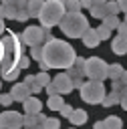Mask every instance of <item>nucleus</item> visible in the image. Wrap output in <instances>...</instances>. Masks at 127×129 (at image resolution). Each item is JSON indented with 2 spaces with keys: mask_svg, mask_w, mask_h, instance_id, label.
Returning <instances> with one entry per match:
<instances>
[{
  "mask_svg": "<svg viewBox=\"0 0 127 129\" xmlns=\"http://www.w3.org/2000/svg\"><path fill=\"white\" fill-rule=\"evenodd\" d=\"M42 62L48 67V69H71L77 54H75V48L65 42V40H58V38H48L44 44H42Z\"/></svg>",
  "mask_w": 127,
  "mask_h": 129,
  "instance_id": "1",
  "label": "nucleus"
},
{
  "mask_svg": "<svg viewBox=\"0 0 127 129\" xmlns=\"http://www.w3.org/2000/svg\"><path fill=\"white\" fill-rule=\"evenodd\" d=\"M2 50H4V56H2V75L10 73L12 69H18V58L22 56L20 52V38L16 32H8L4 38H2Z\"/></svg>",
  "mask_w": 127,
  "mask_h": 129,
  "instance_id": "2",
  "label": "nucleus"
},
{
  "mask_svg": "<svg viewBox=\"0 0 127 129\" xmlns=\"http://www.w3.org/2000/svg\"><path fill=\"white\" fill-rule=\"evenodd\" d=\"M60 30L71 38H83V34L89 30V20L83 12H67L60 20Z\"/></svg>",
  "mask_w": 127,
  "mask_h": 129,
  "instance_id": "3",
  "label": "nucleus"
},
{
  "mask_svg": "<svg viewBox=\"0 0 127 129\" xmlns=\"http://www.w3.org/2000/svg\"><path fill=\"white\" fill-rule=\"evenodd\" d=\"M67 14L65 10V4L62 2H56V0H50V2H42V8H40V14H38V20L42 24V28H52L56 24H60L62 16Z\"/></svg>",
  "mask_w": 127,
  "mask_h": 129,
  "instance_id": "4",
  "label": "nucleus"
},
{
  "mask_svg": "<svg viewBox=\"0 0 127 129\" xmlns=\"http://www.w3.org/2000/svg\"><path fill=\"white\" fill-rule=\"evenodd\" d=\"M81 99L85 103H91V105L103 103V99H105V85L99 83V81H85L83 87H81Z\"/></svg>",
  "mask_w": 127,
  "mask_h": 129,
  "instance_id": "5",
  "label": "nucleus"
},
{
  "mask_svg": "<svg viewBox=\"0 0 127 129\" xmlns=\"http://www.w3.org/2000/svg\"><path fill=\"white\" fill-rule=\"evenodd\" d=\"M107 71H109V64L99 58V56H91V58H85V77H89V81H103L107 79Z\"/></svg>",
  "mask_w": 127,
  "mask_h": 129,
  "instance_id": "6",
  "label": "nucleus"
},
{
  "mask_svg": "<svg viewBox=\"0 0 127 129\" xmlns=\"http://www.w3.org/2000/svg\"><path fill=\"white\" fill-rule=\"evenodd\" d=\"M48 38H52V36H50V32L46 28H42V26H26V30L20 36V42H24L28 46H40Z\"/></svg>",
  "mask_w": 127,
  "mask_h": 129,
  "instance_id": "7",
  "label": "nucleus"
},
{
  "mask_svg": "<svg viewBox=\"0 0 127 129\" xmlns=\"http://www.w3.org/2000/svg\"><path fill=\"white\" fill-rule=\"evenodd\" d=\"M67 75H69V79L73 81V87L75 89H81L83 87V77H85V58L83 56H77L75 58V62H73V67L67 71Z\"/></svg>",
  "mask_w": 127,
  "mask_h": 129,
  "instance_id": "8",
  "label": "nucleus"
},
{
  "mask_svg": "<svg viewBox=\"0 0 127 129\" xmlns=\"http://www.w3.org/2000/svg\"><path fill=\"white\" fill-rule=\"evenodd\" d=\"M22 119H24V115H20L18 111H4V113H0V127L2 129H20V127H24Z\"/></svg>",
  "mask_w": 127,
  "mask_h": 129,
  "instance_id": "9",
  "label": "nucleus"
},
{
  "mask_svg": "<svg viewBox=\"0 0 127 129\" xmlns=\"http://www.w3.org/2000/svg\"><path fill=\"white\" fill-rule=\"evenodd\" d=\"M50 83L54 85V89H56V93H58V95H67V93H71V91L75 89V87H73V81L69 79V75H67V73H58Z\"/></svg>",
  "mask_w": 127,
  "mask_h": 129,
  "instance_id": "10",
  "label": "nucleus"
},
{
  "mask_svg": "<svg viewBox=\"0 0 127 129\" xmlns=\"http://www.w3.org/2000/svg\"><path fill=\"white\" fill-rule=\"evenodd\" d=\"M22 107H24V113H26V115H38V113L42 111V101L36 99L34 95H30V97L22 103Z\"/></svg>",
  "mask_w": 127,
  "mask_h": 129,
  "instance_id": "11",
  "label": "nucleus"
},
{
  "mask_svg": "<svg viewBox=\"0 0 127 129\" xmlns=\"http://www.w3.org/2000/svg\"><path fill=\"white\" fill-rule=\"evenodd\" d=\"M10 95H12L14 101H22V103H24L32 93H30V89H28L24 83H16V85L12 87V91H10Z\"/></svg>",
  "mask_w": 127,
  "mask_h": 129,
  "instance_id": "12",
  "label": "nucleus"
},
{
  "mask_svg": "<svg viewBox=\"0 0 127 129\" xmlns=\"http://www.w3.org/2000/svg\"><path fill=\"white\" fill-rule=\"evenodd\" d=\"M89 10H91V16L93 18H101V20L109 14L107 12V2H91V8Z\"/></svg>",
  "mask_w": 127,
  "mask_h": 129,
  "instance_id": "13",
  "label": "nucleus"
},
{
  "mask_svg": "<svg viewBox=\"0 0 127 129\" xmlns=\"http://www.w3.org/2000/svg\"><path fill=\"white\" fill-rule=\"evenodd\" d=\"M83 42H85V46H89V48H95L101 40H99V34H97V28H89L85 34H83Z\"/></svg>",
  "mask_w": 127,
  "mask_h": 129,
  "instance_id": "14",
  "label": "nucleus"
},
{
  "mask_svg": "<svg viewBox=\"0 0 127 129\" xmlns=\"http://www.w3.org/2000/svg\"><path fill=\"white\" fill-rule=\"evenodd\" d=\"M111 50L115 54H127V38L123 36H115L111 42Z\"/></svg>",
  "mask_w": 127,
  "mask_h": 129,
  "instance_id": "15",
  "label": "nucleus"
},
{
  "mask_svg": "<svg viewBox=\"0 0 127 129\" xmlns=\"http://www.w3.org/2000/svg\"><path fill=\"white\" fill-rule=\"evenodd\" d=\"M69 121H71L75 127H77V125H83V123H87V111H85V109H75V111L71 113Z\"/></svg>",
  "mask_w": 127,
  "mask_h": 129,
  "instance_id": "16",
  "label": "nucleus"
},
{
  "mask_svg": "<svg viewBox=\"0 0 127 129\" xmlns=\"http://www.w3.org/2000/svg\"><path fill=\"white\" fill-rule=\"evenodd\" d=\"M26 18H30L28 16V2H16V18L14 20L24 22Z\"/></svg>",
  "mask_w": 127,
  "mask_h": 129,
  "instance_id": "17",
  "label": "nucleus"
},
{
  "mask_svg": "<svg viewBox=\"0 0 127 129\" xmlns=\"http://www.w3.org/2000/svg\"><path fill=\"white\" fill-rule=\"evenodd\" d=\"M46 105H48V109H50V111H60V109H62V105H65V99H62L60 95H52V97H48Z\"/></svg>",
  "mask_w": 127,
  "mask_h": 129,
  "instance_id": "18",
  "label": "nucleus"
},
{
  "mask_svg": "<svg viewBox=\"0 0 127 129\" xmlns=\"http://www.w3.org/2000/svg\"><path fill=\"white\" fill-rule=\"evenodd\" d=\"M103 123H105V129H123V121L117 115H109Z\"/></svg>",
  "mask_w": 127,
  "mask_h": 129,
  "instance_id": "19",
  "label": "nucleus"
},
{
  "mask_svg": "<svg viewBox=\"0 0 127 129\" xmlns=\"http://www.w3.org/2000/svg\"><path fill=\"white\" fill-rule=\"evenodd\" d=\"M121 75H123V67H121L119 62H113V64H109L107 77H109L111 81H117V79H121Z\"/></svg>",
  "mask_w": 127,
  "mask_h": 129,
  "instance_id": "20",
  "label": "nucleus"
},
{
  "mask_svg": "<svg viewBox=\"0 0 127 129\" xmlns=\"http://www.w3.org/2000/svg\"><path fill=\"white\" fill-rule=\"evenodd\" d=\"M40 8H42V2H38V0H32V2H28V16H30V18H38V14H40Z\"/></svg>",
  "mask_w": 127,
  "mask_h": 129,
  "instance_id": "21",
  "label": "nucleus"
},
{
  "mask_svg": "<svg viewBox=\"0 0 127 129\" xmlns=\"http://www.w3.org/2000/svg\"><path fill=\"white\" fill-rule=\"evenodd\" d=\"M50 81H52V79L48 77V73H42V71H40L38 75H34V83H36V85H38L40 89H44V87H46V85H48Z\"/></svg>",
  "mask_w": 127,
  "mask_h": 129,
  "instance_id": "22",
  "label": "nucleus"
},
{
  "mask_svg": "<svg viewBox=\"0 0 127 129\" xmlns=\"http://www.w3.org/2000/svg\"><path fill=\"white\" fill-rule=\"evenodd\" d=\"M103 105L105 107H113V105H119V93H115V91H111L105 99H103Z\"/></svg>",
  "mask_w": 127,
  "mask_h": 129,
  "instance_id": "23",
  "label": "nucleus"
},
{
  "mask_svg": "<svg viewBox=\"0 0 127 129\" xmlns=\"http://www.w3.org/2000/svg\"><path fill=\"white\" fill-rule=\"evenodd\" d=\"M119 22H121V20H119L117 16H111V14H107V16L103 18V24H105V26H107L109 30H113V28H117V26H119Z\"/></svg>",
  "mask_w": 127,
  "mask_h": 129,
  "instance_id": "24",
  "label": "nucleus"
},
{
  "mask_svg": "<svg viewBox=\"0 0 127 129\" xmlns=\"http://www.w3.org/2000/svg\"><path fill=\"white\" fill-rule=\"evenodd\" d=\"M22 123H24V127H40L38 125V115H24Z\"/></svg>",
  "mask_w": 127,
  "mask_h": 129,
  "instance_id": "25",
  "label": "nucleus"
},
{
  "mask_svg": "<svg viewBox=\"0 0 127 129\" xmlns=\"http://www.w3.org/2000/svg\"><path fill=\"white\" fill-rule=\"evenodd\" d=\"M65 4V10L67 12H81V2H77V0H71V2H62Z\"/></svg>",
  "mask_w": 127,
  "mask_h": 129,
  "instance_id": "26",
  "label": "nucleus"
},
{
  "mask_svg": "<svg viewBox=\"0 0 127 129\" xmlns=\"http://www.w3.org/2000/svg\"><path fill=\"white\" fill-rule=\"evenodd\" d=\"M58 127H60V121L56 117H46V121L42 125V129H58Z\"/></svg>",
  "mask_w": 127,
  "mask_h": 129,
  "instance_id": "27",
  "label": "nucleus"
},
{
  "mask_svg": "<svg viewBox=\"0 0 127 129\" xmlns=\"http://www.w3.org/2000/svg\"><path fill=\"white\" fill-rule=\"evenodd\" d=\"M97 34H99V40H107V38L111 36V30H109L105 24H101V26L97 28Z\"/></svg>",
  "mask_w": 127,
  "mask_h": 129,
  "instance_id": "28",
  "label": "nucleus"
},
{
  "mask_svg": "<svg viewBox=\"0 0 127 129\" xmlns=\"http://www.w3.org/2000/svg\"><path fill=\"white\" fill-rule=\"evenodd\" d=\"M119 105L127 111V87H123V89L119 91Z\"/></svg>",
  "mask_w": 127,
  "mask_h": 129,
  "instance_id": "29",
  "label": "nucleus"
},
{
  "mask_svg": "<svg viewBox=\"0 0 127 129\" xmlns=\"http://www.w3.org/2000/svg\"><path fill=\"white\" fill-rule=\"evenodd\" d=\"M30 54H32V58H36V60H42V54H44V50H42V44H40V46H32Z\"/></svg>",
  "mask_w": 127,
  "mask_h": 129,
  "instance_id": "30",
  "label": "nucleus"
},
{
  "mask_svg": "<svg viewBox=\"0 0 127 129\" xmlns=\"http://www.w3.org/2000/svg\"><path fill=\"white\" fill-rule=\"evenodd\" d=\"M30 67V56H26V54H22L20 58H18V69L22 71V69H28Z\"/></svg>",
  "mask_w": 127,
  "mask_h": 129,
  "instance_id": "31",
  "label": "nucleus"
},
{
  "mask_svg": "<svg viewBox=\"0 0 127 129\" xmlns=\"http://www.w3.org/2000/svg\"><path fill=\"white\" fill-rule=\"evenodd\" d=\"M107 12H109L111 16H117V12H119V4H117V2H107Z\"/></svg>",
  "mask_w": 127,
  "mask_h": 129,
  "instance_id": "32",
  "label": "nucleus"
},
{
  "mask_svg": "<svg viewBox=\"0 0 127 129\" xmlns=\"http://www.w3.org/2000/svg\"><path fill=\"white\" fill-rule=\"evenodd\" d=\"M18 73H20V69H12L10 73L2 75V79H4V81H14V79H18Z\"/></svg>",
  "mask_w": 127,
  "mask_h": 129,
  "instance_id": "33",
  "label": "nucleus"
},
{
  "mask_svg": "<svg viewBox=\"0 0 127 129\" xmlns=\"http://www.w3.org/2000/svg\"><path fill=\"white\" fill-rule=\"evenodd\" d=\"M117 36H123V38H127V24L125 22H119V26H117Z\"/></svg>",
  "mask_w": 127,
  "mask_h": 129,
  "instance_id": "34",
  "label": "nucleus"
},
{
  "mask_svg": "<svg viewBox=\"0 0 127 129\" xmlns=\"http://www.w3.org/2000/svg\"><path fill=\"white\" fill-rule=\"evenodd\" d=\"M12 101H14V99H12V95H10V93H4V95H0V103H2V105H10Z\"/></svg>",
  "mask_w": 127,
  "mask_h": 129,
  "instance_id": "35",
  "label": "nucleus"
},
{
  "mask_svg": "<svg viewBox=\"0 0 127 129\" xmlns=\"http://www.w3.org/2000/svg\"><path fill=\"white\" fill-rule=\"evenodd\" d=\"M73 111H75V109H73V107H71V105H62V109H60V111H58V113H60V115H65V117H67V119H69V117H71V113H73Z\"/></svg>",
  "mask_w": 127,
  "mask_h": 129,
  "instance_id": "36",
  "label": "nucleus"
},
{
  "mask_svg": "<svg viewBox=\"0 0 127 129\" xmlns=\"http://www.w3.org/2000/svg\"><path fill=\"white\" fill-rule=\"evenodd\" d=\"M111 87H113V91H115V93H119V91L123 89V85H121V81H119V79H117V81H111Z\"/></svg>",
  "mask_w": 127,
  "mask_h": 129,
  "instance_id": "37",
  "label": "nucleus"
},
{
  "mask_svg": "<svg viewBox=\"0 0 127 129\" xmlns=\"http://www.w3.org/2000/svg\"><path fill=\"white\" fill-rule=\"evenodd\" d=\"M44 89H46V93H48V97H52V95H58V93H56V89H54V85H52V83H48V85H46V87H44Z\"/></svg>",
  "mask_w": 127,
  "mask_h": 129,
  "instance_id": "38",
  "label": "nucleus"
},
{
  "mask_svg": "<svg viewBox=\"0 0 127 129\" xmlns=\"http://www.w3.org/2000/svg\"><path fill=\"white\" fill-rule=\"evenodd\" d=\"M119 4V10L123 12V14H127V0H121V2H117Z\"/></svg>",
  "mask_w": 127,
  "mask_h": 129,
  "instance_id": "39",
  "label": "nucleus"
},
{
  "mask_svg": "<svg viewBox=\"0 0 127 129\" xmlns=\"http://www.w3.org/2000/svg\"><path fill=\"white\" fill-rule=\"evenodd\" d=\"M119 81H121V85H123V87H127V71H123V75H121V79H119Z\"/></svg>",
  "mask_w": 127,
  "mask_h": 129,
  "instance_id": "40",
  "label": "nucleus"
},
{
  "mask_svg": "<svg viewBox=\"0 0 127 129\" xmlns=\"http://www.w3.org/2000/svg\"><path fill=\"white\" fill-rule=\"evenodd\" d=\"M93 129H105V123H103V121H97V123L93 125Z\"/></svg>",
  "mask_w": 127,
  "mask_h": 129,
  "instance_id": "41",
  "label": "nucleus"
},
{
  "mask_svg": "<svg viewBox=\"0 0 127 129\" xmlns=\"http://www.w3.org/2000/svg\"><path fill=\"white\" fill-rule=\"evenodd\" d=\"M2 32H4V20L0 18V34H2Z\"/></svg>",
  "mask_w": 127,
  "mask_h": 129,
  "instance_id": "42",
  "label": "nucleus"
},
{
  "mask_svg": "<svg viewBox=\"0 0 127 129\" xmlns=\"http://www.w3.org/2000/svg\"><path fill=\"white\" fill-rule=\"evenodd\" d=\"M24 129H42V127H24Z\"/></svg>",
  "mask_w": 127,
  "mask_h": 129,
  "instance_id": "43",
  "label": "nucleus"
},
{
  "mask_svg": "<svg viewBox=\"0 0 127 129\" xmlns=\"http://www.w3.org/2000/svg\"><path fill=\"white\" fill-rule=\"evenodd\" d=\"M123 22H125V24H127V14H125V18H123Z\"/></svg>",
  "mask_w": 127,
  "mask_h": 129,
  "instance_id": "44",
  "label": "nucleus"
},
{
  "mask_svg": "<svg viewBox=\"0 0 127 129\" xmlns=\"http://www.w3.org/2000/svg\"><path fill=\"white\" fill-rule=\"evenodd\" d=\"M71 129H75V127H71Z\"/></svg>",
  "mask_w": 127,
  "mask_h": 129,
  "instance_id": "45",
  "label": "nucleus"
},
{
  "mask_svg": "<svg viewBox=\"0 0 127 129\" xmlns=\"http://www.w3.org/2000/svg\"><path fill=\"white\" fill-rule=\"evenodd\" d=\"M0 129H2V127H0Z\"/></svg>",
  "mask_w": 127,
  "mask_h": 129,
  "instance_id": "46",
  "label": "nucleus"
}]
</instances>
